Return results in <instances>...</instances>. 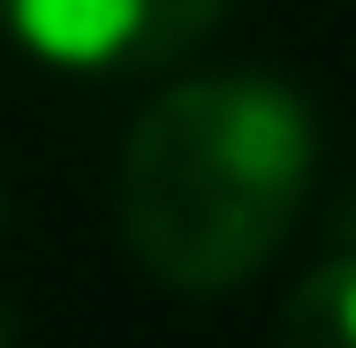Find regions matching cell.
Masks as SVG:
<instances>
[{"instance_id":"obj_1","label":"cell","mask_w":356,"mask_h":348,"mask_svg":"<svg viewBox=\"0 0 356 348\" xmlns=\"http://www.w3.org/2000/svg\"><path fill=\"white\" fill-rule=\"evenodd\" d=\"M318 122L281 76L175 83L122 144V242L175 295L258 280L303 219Z\"/></svg>"},{"instance_id":"obj_4","label":"cell","mask_w":356,"mask_h":348,"mask_svg":"<svg viewBox=\"0 0 356 348\" xmlns=\"http://www.w3.org/2000/svg\"><path fill=\"white\" fill-rule=\"evenodd\" d=\"M0 348H15V318L8 310H0Z\"/></svg>"},{"instance_id":"obj_3","label":"cell","mask_w":356,"mask_h":348,"mask_svg":"<svg viewBox=\"0 0 356 348\" xmlns=\"http://www.w3.org/2000/svg\"><path fill=\"white\" fill-rule=\"evenodd\" d=\"M281 348H356V250L311 265L281 303Z\"/></svg>"},{"instance_id":"obj_2","label":"cell","mask_w":356,"mask_h":348,"mask_svg":"<svg viewBox=\"0 0 356 348\" xmlns=\"http://www.w3.org/2000/svg\"><path fill=\"white\" fill-rule=\"evenodd\" d=\"M227 0H0V31L61 69H167Z\"/></svg>"},{"instance_id":"obj_5","label":"cell","mask_w":356,"mask_h":348,"mask_svg":"<svg viewBox=\"0 0 356 348\" xmlns=\"http://www.w3.org/2000/svg\"><path fill=\"white\" fill-rule=\"evenodd\" d=\"M0 227H8V197H0Z\"/></svg>"}]
</instances>
